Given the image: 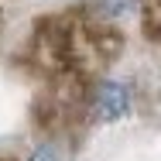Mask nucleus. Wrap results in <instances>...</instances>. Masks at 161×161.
<instances>
[{
    "label": "nucleus",
    "instance_id": "obj_1",
    "mask_svg": "<svg viewBox=\"0 0 161 161\" xmlns=\"http://www.w3.org/2000/svg\"><path fill=\"white\" fill-rule=\"evenodd\" d=\"M120 48V24L103 17L93 3H82L38 21V28L28 38L24 58L55 96H79L89 106V96L99 86L96 75L110 62H117Z\"/></svg>",
    "mask_w": 161,
    "mask_h": 161
},
{
    "label": "nucleus",
    "instance_id": "obj_2",
    "mask_svg": "<svg viewBox=\"0 0 161 161\" xmlns=\"http://www.w3.org/2000/svg\"><path fill=\"white\" fill-rule=\"evenodd\" d=\"M130 106H134V93L120 79H103L93 89V96H89V113L96 117L99 124H113V120L127 117Z\"/></svg>",
    "mask_w": 161,
    "mask_h": 161
},
{
    "label": "nucleus",
    "instance_id": "obj_3",
    "mask_svg": "<svg viewBox=\"0 0 161 161\" xmlns=\"http://www.w3.org/2000/svg\"><path fill=\"white\" fill-rule=\"evenodd\" d=\"M137 10L144 17V31L161 41V0H137Z\"/></svg>",
    "mask_w": 161,
    "mask_h": 161
},
{
    "label": "nucleus",
    "instance_id": "obj_4",
    "mask_svg": "<svg viewBox=\"0 0 161 161\" xmlns=\"http://www.w3.org/2000/svg\"><path fill=\"white\" fill-rule=\"evenodd\" d=\"M89 3L96 7L103 17H110V21H117V24H120L127 14L137 10V0H89Z\"/></svg>",
    "mask_w": 161,
    "mask_h": 161
},
{
    "label": "nucleus",
    "instance_id": "obj_5",
    "mask_svg": "<svg viewBox=\"0 0 161 161\" xmlns=\"http://www.w3.org/2000/svg\"><path fill=\"white\" fill-rule=\"evenodd\" d=\"M28 161H69V158H65V151L55 141H45V144H38L31 154H28Z\"/></svg>",
    "mask_w": 161,
    "mask_h": 161
},
{
    "label": "nucleus",
    "instance_id": "obj_6",
    "mask_svg": "<svg viewBox=\"0 0 161 161\" xmlns=\"http://www.w3.org/2000/svg\"><path fill=\"white\" fill-rule=\"evenodd\" d=\"M0 21H3V14H0Z\"/></svg>",
    "mask_w": 161,
    "mask_h": 161
}]
</instances>
